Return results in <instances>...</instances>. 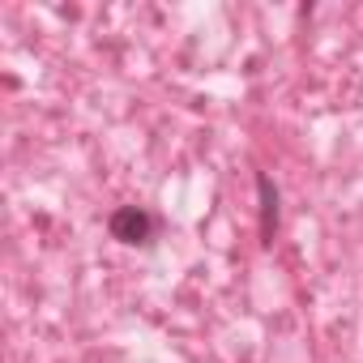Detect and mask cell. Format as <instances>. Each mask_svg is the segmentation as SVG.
Returning <instances> with one entry per match:
<instances>
[{
  "mask_svg": "<svg viewBox=\"0 0 363 363\" xmlns=\"http://www.w3.org/2000/svg\"><path fill=\"white\" fill-rule=\"evenodd\" d=\"M111 235L120 240V244H128V248H141V244H150L154 240V214L150 210H141V206H120L116 214H111Z\"/></svg>",
  "mask_w": 363,
  "mask_h": 363,
  "instance_id": "1",
  "label": "cell"
},
{
  "mask_svg": "<svg viewBox=\"0 0 363 363\" xmlns=\"http://www.w3.org/2000/svg\"><path fill=\"white\" fill-rule=\"evenodd\" d=\"M257 193H261V244H274L282 210H278V189H274V179L265 171L257 175Z\"/></svg>",
  "mask_w": 363,
  "mask_h": 363,
  "instance_id": "2",
  "label": "cell"
}]
</instances>
